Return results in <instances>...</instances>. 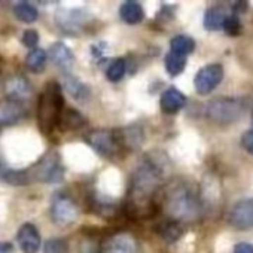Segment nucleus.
<instances>
[{
	"label": "nucleus",
	"instance_id": "2f4dec72",
	"mask_svg": "<svg viewBox=\"0 0 253 253\" xmlns=\"http://www.w3.org/2000/svg\"><path fill=\"white\" fill-rule=\"evenodd\" d=\"M79 253H100V247L92 240H84L79 247Z\"/></svg>",
	"mask_w": 253,
	"mask_h": 253
},
{
	"label": "nucleus",
	"instance_id": "0eeeda50",
	"mask_svg": "<svg viewBox=\"0 0 253 253\" xmlns=\"http://www.w3.org/2000/svg\"><path fill=\"white\" fill-rule=\"evenodd\" d=\"M84 140L101 157L104 158H115L121 152V145L118 140V133L113 130H92L85 134Z\"/></svg>",
	"mask_w": 253,
	"mask_h": 253
},
{
	"label": "nucleus",
	"instance_id": "cd10ccee",
	"mask_svg": "<svg viewBox=\"0 0 253 253\" xmlns=\"http://www.w3.org/2000/svg\"><path fill=\"white\" fill-rule=\"evenodd\" d=\"M126 72V63L124 58H116L110 63V66L107 67L106 70V78L110 81V82H118L124 78Z\"/></svg>",
	"mask_w": 253,
	"mask_h": 253
},
{
	"label": "nucleus",
	"instance_id": "9b49d317",
	"mask_svg": "<svg viewBox=\"0 0 253 253\" xmlns=\"http://www.w3.org/2000/svg\"><path fill=\"white\" fill-rule=\"evenodd\" d=\"M100 253H139V244L131 234L116 232L104 241Z\"/></svg>",
	"mask_w": 253,
	"mask_h": 253
},
{
	"label": "nucleus",
	"instance_id": "f3484780",
	"mask_svg": "<svg viewBox=\"0 0 253 253\" xmlns=\"http://www.w3.org/2000/svg\"><path fill=\"white\" fill-rule=\"evenodd\" d=\"M6 95L9 100L23 103L24 98H29L32 95V86L29 81L23 76H15L6 82Z\"/></svg>",
	"mask_w": 253,
	"mask_h": 253
},
{
	"label": "nucleus",
	"instance_id": "6ab92c4d",
	"mask_svg": "<svg viewBox=\"0 0 253 253\" xmlns=\"http://www.w3.org/2000/svg\"><path fill=\"white\" fill-rule=\"evenodd\" d=\"M63 86L64 89L78 101H85L89 98L91 92H89V88L82 82L79 81L76 76L70 75V73H66L64 75V79H63Z\"/></svg>",
	"mask_w": 253,
	"mask_h": 253
},
{
	"label": "nucleus",
	"instance_id": "b1692460",
	"mask_svg": "<svg viewBox=\"0 0 253 253\" xmlns=\"http://www.w3.org/2000/svg\"><path fill=\"white\" fill-rule=\"evenodd\" d=\"M158 232H160V235H161L166 241L173 243V241H176V240L180 238V235H182V232H183V228H182V223L169 219V220H164L163 223H160Z\"/></svg>",
	"mask_w": 253,
	"mask_h": 253
},
{
	"label": "nucleus",
	"instance_id": "1a4fd4ad",
	"mask_svg": "<svg viewBox=\"0 0 253 253\" xmlns=\"http://www.w3.org/2000/svg\"><path fill=\"white\" fill-rule=\"evenodd\" d=\"M223 79V67L217 63L207 64L200 69L194 79L195 91L201 95L210 94Z\"/></svg>",
	"mask_w": 253,
	"mask_h": 253
},
{
	"label": "nucleus",
	"instance_id": "f8f14e48",
	"mask_svg": "<svg viewBox=\"0 0 253 253\" xmlns=\"http://www.w3.org/2000/svg\"><path fill=\"white\" fill-rule=\"evenodd\" d=\"M27 115V109L24 103L5 98L0 101V131L6 126L18 124Z\"/></svg>",
	"mask_w": 253,
	"mask_h": 253
},
{
	"label": "nucleus",
	"instance_id": "a878e982",
	"mask_svg": "<svg viewBox=\"0 0 253 253\" xmlns=\"http://www.w3.org/2000/svg\"><path fill=\"white\" fill-rule=\"evenodd\" d=\"M84 124H85V119L78 110L75 109H67L66 112L63 110L60 125H63L66 130H78L81 126H84Z\"/></svg>",
	"mask_w": 253,
	"mask_h": 253
},
{
	"label": "nucleus",
	"instance_id": "a211bd4d",
	"mask_svg": "<svg viewBox=\"0 0 253 253\" xmlns=\"http://www.w3.org/2000/svg\"><path fill=\"white\" fill-rule=\"evenodd\" d=\"M118 140L121 145V149H128V151H136L140 148L142 142H143V134L142 130L137 125H131L126 126L122 131H119L118 134Z\"/></svg>",
	"mask_w": 253,
	"mask_h": 253
},
{
	"label": "nucleus",
	"instance_id": "4be33fe9",
	"mask_svg": "<svg viewBox=\"0 0 253 253\" xmlns=\"http://www.w3.org/2000/svg\"><path fill=\"white\" fill-rule=\"evenodd\" d=\"M170 48H171V52H174L177 55H182V57H186L191 52H194V49H195V41L192 38H189V36L177 35V36H174L171 39Z\"/></svg>",
	"mask_w": 253,
	"mask_h": 253
},
{
	"label": "nucleus",
	"instance_id": "c756f323",
	"mask_svg": "<svg viewBox=\"0 0 253 253\" xmlns=\"http://www.w3.org/2000/svg\"><path fill=\"white\" fill-rule=\"evenodd\" d=\"M43 253H69L67 243L61 238H51L45 243Z\"/></svg>",
	"mask_w": 253,
	"mask_h": 253
},
{
	"label": "nucleus",
	"instance_id": "412c9836",
	"mask_svg": "<svg viewBox=\"0 0 253 253\" xmlns=\"http://www.w3.org/2000/svg\"><path fill=\"white\" fill-rule=\"evenodd\" d=\"M228 17L225 8L222 6H211L206 11V15H204V27L207 30H219L222 29L223 23H225V18Z\"/></svg>",
	"mask_w": 253,
	"mask_h": 253
},
{
	"label": "nucleus",
	"instance_id": "473e14b6",
	"mask_svg": "<svg viewBox=\"0 0 253 253\" xmlns=\"http://www.w3.org/2000/svg\"><path fill=\"white\" fill-rule=\"evenodd\" d=\"M241 146L253 155V130H249L241 136Z\"/></svg>",
	"mask_w": 253,
	"mask_h": 253
},
{
	"label": "nucleus",
	"instance_id": "6e6552de",
	"mask_svg": "<svg viewBox=\"0 0 253 253\" xmlns=\"http://www.w3.org/2000/svg\"><path fill=\"white\" fill-rule=\"evenodd\" d=\"M89 17L82 9H63L57 12L55 23L61 32L70 36L81 35L88 26Z\"/></svg>",
	"mask_w": 253,
	"mask_h": 253
},
{
	"label": "nucleus",
	"instance_id": "c9c22d12",
	"mask_svg": "<svg viewBox=\"0 0 253 253\" xmlns=\"http://www.w3.org/2000/svg\"><path fill=\"white\" fill-rule=\"evenodd\" d=\"M14 246L11 243H2L0 241V253H12Z\"/></svg>",
	"mask_w": 253,
	"mask_h": 253
},
{
	"label": "nucleus",
	"instance_id": "393cba45",
	"mask_svg": "<svg viewBox=\"0 0 253 253\" xmlns=\"http://www.w3.org/2000/svg\"><path fill=\"white\" fill-rule=\"evenodd\" d=\"M14 15L18 21L26 23V24H32L39 18V12L38 9L26 2H20L14 6Z\"/></svg>",
	"mask_w": 253,
	"mask_h": 253
},
{
	"label": "nucleus",
	"instance_id": "2eb2a0df",
	"mask_svg": "<svg viewBox=\"0 0 253 253\" xmlns=\"http://www.w3.org/2000/svg\"><path fill=\"white\" fill-rule=\"evenodd\" d=\"M160 104H161V109L164 113H177L180 109L185 107L186 104V97L183 92H180L179 89L176 88H169L163 92L161 95V100H160Z\"/></svg>",
	"mask_w": 253,
	"mask_h": 253
},
{
	"label": "nucleus",
	"instance_id": "20e7f679",
	"mask_svg": "<svg viewBox=\"0 0 253 253\" xmlns=\"http://www.w3.org/2000/svg\"><path fill=\"white\" fill-rule=\"evenodd\" d=\"M246 109V104L241 98L222 97L210 101L207 106V116L216 124H232L238 121Z\"/></svg>",
	"mask_w": 253,
	"mask_h": 253
},
{
	"label": "nucleus",
	"instance_id": "72a5a7b5",
	"mask_svg": "<svg viewBox=\"0 0 253 253\" xmlns=\"http://www.w3.org/2000/svg\"><path fill=\"white\" fill-rule=\"evenodd\" d=\"M234 253H253V244L249 243H238L234 247Z\"/></svg>",
	"mask_w": 253,
	"mask_h": 253
},
{
	"label": "nucleus",
	"instance_id": "ddd939ff",
	"mask_svg": "<svg viewBox=\"0 0 253 253\" xmlns=\"http://www.w3.org/2000/svg\"><path fill=\"white\" fill-rule=\"evenodd\" d=\"M17 241L23 253H38L41 247V235L33 223H24L17 234Z\"/></svg>",
	"mask_w": 253,
	"mask_h": 253
},
{
	"label": "nucleus",
	"instance_id": "5701e85b",
	"mask_svg": "<svg viewBox=\"0 0 253 253\" xmlns=\"http://www.w3.org/2000/svg\"><path fill=\"white\" fill-rule=\"evenodd\" d=\"M46 52L41 48H35L29 52L26 58V66L33 73H42L46 67Z\"/></svg>",
	"mask_w": 253,
	"mask_h": 253
},
{
	"label": "nucleus",
	"instance_id": "bb28decb",
	"mask_svg": "<svg viewBox=\"0 0 253 253\" xmlns=\"http://www.w3.org/2000/svg\"><path fill=\"white\" fill-rule=\"evenodd\" d=\"M186 67V57L177 55L174 52H169L166 57V70L169 72L170 76H177L180 75Z\"/></svg>",
	"mask_w": 253,
	"mask_h": 253
},
{
	"label": "nucleus",
	"instance_id": "f704fd0d",
	"mask_svg": "<svg viewBox=\"0 0 253 253\" xmlns=\"http://www.w3.org/2000/svg\"><path fill=\"white\" fill-rule=\"evenodd\" d=\"M246 9H247V2H235L232 6V11H234L232 14L238 15L240 12H246Z\"/></svg>",
	"mask_w": 253,
	"mask_h": 253
},
{
	"label": "nucleus",
	"instance_id": "dca6fc26",
	"mask_svg": "<svg viewBox=\"0 0 253 253\" xmlns=\"http://www.w3.org/2000/svg\"><path fill=\"white\" fill-rule=\"evenodd\" d=\"M0 180L14 186H23L32 183L29 170H12L2 157H0Z\"/></svg>",
	"mask_w": 253,
	"mask_h": 253
},
{
	"label": "nucleus",
	"instance_id": "aec40b11",
	"mask_svg": "<svg viewBox=\"0 0 253 253\" xmlns=\"http://www.w3.org/2000/svg\"><path fill=\"white\" fill-rule=\"evenodd\" d=\"M119 17L126 23V24H139L145 18V11L143 6L139 2H124L119 8Z\"/></svg>",
	"mask_w": 253,
	"mask_h": 253
},
{
	"label": "nucleus",
	"instance_id": "f257e3e1",
	"mask_svg": "<svg viewBox=\"0 0 253 253\" xmlns=\"http://www.w3.org/2000/svg\"><path fill=\"white\" fill-rule=\"evenodd\" d=\"M164 176V167L160 160L148 157L134 170L131 176V189L128 195V211L134 216H148L152 211V198L158 191Z\"/></svg>",
	"mask_w": 253,
	"mask_h": 253
},
{
	"label": "nucleus",
	"instance_id": "7c9ffc66",
	"mask_svg": "<svg viewBox=\"0 0 253 253\" xmlns=\"http://www.w3.org/2000/svg\"><path fill=\"white\" fill-rule=\"evenodd\" d=\"M38 42H39V33H38L36 30L29 29V30H26V32L23 33V43H24L26 46L35 49V46L38 45Z\"/></svg>",
	"mask_w": 253,
	"mask_h": 253
},
{
	"label": "nucleus",
	"instance_id": "39448f33",
	"mask_svg": "<svg viewBox=\"0 0 253 253\" xmlns=\"http://www.w3.org/2000/svg\"><path fill=\"white\" fill-rule=\"evenodd\" d=\"M29 176L32 183H58L64 177V167L61 164V158L57 152H49L43 157L35 167L29 169Z\"/></svg>",
	"mask_w": 253,
	"mask_h": 253
},
{
	"label": "nucleus",
	"instance_id": "4468645a",
	"mask_svg": "<svg viewBox=\"0 0 253 253\" xmlns=\"http://www.w3.org/2000/svg\"><path fill=\"white\" fill-rule=\"evenodd\" d=\"M49 58L64 73H70V70H72V67L75 64V57H73L70 48L63 42H57V43H54L51 46Z\"/></svg>",
	"mask_w": 253,
	"mask_h": 253
},
{
	"label": "nucleus",
	"instance_id": "e433bc0d",
	"mask_svg": "<svg viewBox=\"0 0 253 253\" xmlns=\"http://www.w3.org/2000/svg\"><path fill=\"white\" fill-rule=\"evenodd\" d=\"M252 124H253V107H252Z\"/></svg>",
	"mask_w": 253,
	"mask_h": 253
},
{
	"label": "nucleus",
	"instance_id": "f03ea898",
	"mask_svg": "<svg viewBox=\"0 0 253 253\" xmlns=\"http://www.w3.org/2000/svg\"><path fill=\"white\" fill-rule=\"evenodd\" d=\"M166 210L170 219L179 223L195 219L200 213V203L195 189L188 183L173 185L166 194Z\"/></svg>",
	"mask_w": 253,
	"mask_h": 253
},
{
	"label": "nucleus",
	"instance_id": "423d86ee",
	"mask_svg": "<svg viewBox=\"0 0 253 253\" xmlns=\"http://www.w3.org/2000/svg\"><path fill=\"white\" fill-rule=\"evenodd\" d=\"M51 219L58 226H69L79 216V206L66 192H57L51 200Z\"/></svg>",
	"mask_w": 253,
	"mask_h": 253
},
{
	"label": "nucleus",
	"instance_id": "7ed1b4c3",
	"mask_svg": "<svg viewBox=\"0 0 253 253\" xmlns=\"http://www.w3.org/2000/svg\"><path fill=\"white\" fill-rule=\"evenodd\" d=\"M63 106H64V100H63L61 85L57 82L46 84L38 103V122H39V128L43 134L46 136L51 134L55 126L60 125Z\"/></svg>",
	"mask_w": 253,
	"mask_h": 253
},
{
	"label": "nucleus",
	"instance_id": "9d476101",
	"mask_svg": "<svg viewBox=\"0 0 253 253\" xmlns=\"http://www.w3.org/2000/svg\"><path fill=\"white\" fill-rule=\"evenodd\" d=\"M229 225L238 231L253 228V198H246L234 204L228 214Z\"/></svg>",
	"mask_w": 253,
	"mask_h": 253
},
{
	"label": "nucleus",
	"instance_id": "c85d7f7f",
	"mask_svg": "<svg viewBox=\"0 0 253 253\" xmlns=\"http://www.w3.org/2000/svg\"><path fill=\"white\" fill-rule=\"evenodd\" d=\"M222 29L229 35V36H237L241 32V23L238 15L234 14H228V17L225 18V23L222 26Z\"/></svg>",
	"mask_w": 253,
	"mask_h": 253
}]
</instances>
